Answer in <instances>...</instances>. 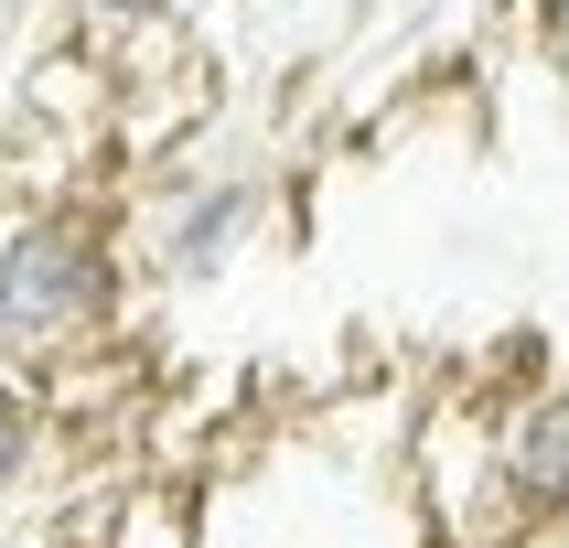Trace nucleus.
<instances>
[{
    "label": "nucleus",
    "mask_w": 569,
    "mask_h": 548,
    "mask_svg": "<svg viewBox=\"0 0 569 548\" xmlns=\"http://www.w3.org/2000/svg\"><path fill=\"white\" fill-rule=\"evenodd\" d=\"M129 280H119V237L87 205H32V216L0 226V355L22 366H54V355H87L108 322H119Z\"/></svg>",
    "instance_id": "1"
},
{
    "label": "nucleus",
    "mask_w": 569,
    "mask_h": 548,
    "mask_svg": "<svg viewBox=\"0 0 569 548\" xmlns=\"http://www.w3.org/2000/svg\"><path fill=\"white\" fill-rule=\"evenodd\" d=\"M258 226H269V183L258 172H183L151 205V226H140V258H151L161 290H204L258 248Z\"/></svg>",
    "instance_id": "2"
},
{
    "label": "nucleus",
    "mask_w": 569,
    "mask_h": 548,
    "mask_svg": "<svg viewBox=\"0 0 569 548\" xmlns=\"http://www.w3.org/2000/svg\"><path fill=\"white\" fill-rule=\"evenodd\" d=\"M506 495H516V506L569 516V387H548L538 409L506 430Z\"/></svg>",
    "instance_id": "3"
},
{
    "label": "nucleus",
    "mask_w": 569,
    "mask_h": 548,
    "mask_svg": "<svg viewBox=\"0 0 569 548\" xmlns=\"http://www.w3.org/2000/svg\"><path fill=\"white\" fill-rule=\"evenodd\" d=\"M43 451H54V398L22 355H0V506H22L43 484Z\"/></svg>",
    "instance_id": "4"
},
{
    "label": "nucleus",
    "mask_w": 569,
    "mask_h": 548,
    "mask_svg": "<svg viewBox=\"0 0 569 548\" xmlns=\"http://www.w3.org/2000/svg\"><path fill=\"white\" fill-rule=\"evenodd\" d=\"M108 548H193V527H183V495H161V484L119 495V527H108Z\"/></svg>",
    "instance_id": "5"
},
{
    "label": "nucleus",
    "mask_w": 569,
    "mask_h": 548,
    "mask_svg": "<svg viewBox=\"0 0 569 548\" xmlns=\"http://www.w3.org/2000/svg\"><path fill=\"white\" fill-rule=\"evenodd\" d=\"M172 11H183V0H76V22L108 32V43H140V32H161Z\"/></svg>",
    "instance_id": "6"
},
{
    "label": "nucleus",
    "mask_w": 569,
    "mask_h": 548,
    "mask_svg": "<svg viewBox=\"0 0 569 548\" xmlns=\"http://www.w3.org/2000/svg\"><path fill=\"white\" fill-rule=\"evenodd\" d=\"M377 11H398V22H430V11H473V0H377Z\"/></svg>",
    "instance_id": "7"
},
{
    "label": "nucleus",
    "mask_w": 569,
    "mask_h": 548,
    "mask_svg": "<svg viewBox=\"0 0 569 548\" xmlns=\"http://www.w3.org/2000/svg\"><path fill=\"white\" fill-rule=\"evenodd\" d=\"M11 76H22V54H11V11H0V97H11Z\"/></svg>",
    "instance_id": "8"
}]
</instances>
